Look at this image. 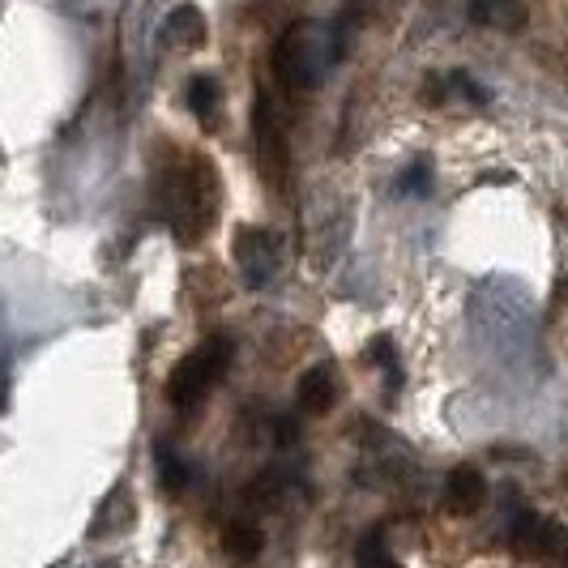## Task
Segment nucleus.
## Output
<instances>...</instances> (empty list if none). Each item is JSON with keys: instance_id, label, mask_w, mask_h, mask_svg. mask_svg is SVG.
Masks as SVG:
<instances>
[{"instance_id": "423d86ee", "label": "nucleus", "mask_w": 568, "mask_h": 568, "mask_svg": "<svg viewBox=\"0 0 568 568\" xmlns=\"http://www.w3.org/2000/svg\"><path fill=\"white\" fill-rule=\"evenodd\" d=\"M342 398V376L334 364H313V368L300 372V381H295V406H300V415H329Z\"/></svg>"}, {"instance_id": "6e6552de", "label": "nucleus", "mask_w": 568, "mask_h": 568, "mask_svg": "<svg viewBox=\"0 0 568 568\" xmlns=\"http://www.w3.org/2000/svg\"><path fill=\"white\" fill-rule=\"evenodd\" d=\"M445 500L457 517H475L487 505V479L479 466H454L445 479Z\"/></svg>"}, {"instance_id": "ddd939ff", "label": "nucleus", "mask_w": 568, "mask_h": 568, "mask_svg": "<svg viewBox=\"0 0 568 568\" xmlns=\"http://www.w3.org/2000/svg\"><path fill=\"white\" fill-rule=\"evenodd\" d=\"M219 99H223V90H219V82H214L210 73H197V78L189 82V108H193V115L205 120V124L219 112Z\"/></svg>"}, {"instance_id": "aec40b11", "label": "nucleus", "mask_w": 568, "mask_h": 568, "mask_svg": "<svg viewBox=\"0 0 568 568\" xmlns=\"http://www.w3.org/2000/svg\"><path fill=\"white\" fill-rule=\"evenodd\" d=\"M381 4H389V0H351V13H346V18L355 22V18H364V13H372V9H381Z\"/></svg>"}, {"instance_id": "f257e3e1", "label": "nucleus", "mask_w": 568, "mask_h": 568, "mask_svg": "<svg viewBox=\"0 0 568 568\" xmlns=\"http://www.w3.org/2000/svg\"><path fill=\"white\" fill-rule=\"evenodd\" d=\"M159 210L180 244H201L219 219V171L205 154H184L159 180Z\"/></svg>"}, {"instance_id": "4468645a", "label": "nucleus", "mask_w": 568, "mask_h": 568, "mask_svg": "<svg viewBox=\"0 0 568 568\" xmlns=\"http://www.w3.org/2000/svg\"><path fill=\"white\" fill-rule=\"evenodd\" d=\"M368 355L376 359V368L385 372V389L394 394L402 385V359H398V346H394V338H372V346H368Z\"/></svg>"}, {"instance_id": "6ab92c4d", "label": "nucleus", "mask_w": 568, "mask_h": 568, "mask_svg": "<svg viewBox=\"0 0 568 568\" xmlns=\"http://www.w3.org/2000/svg\"><path fill=\"white\" fill-rule=\"evenodd\" d=\"M274 432H278V445H295V440H300V424H295V419H278Z\"/></svg>"}, {"instance_id": "f8f14e48", "label": "nucleus", "mask_w": 568, "mask_h": 568, "mask_svg": "<svg viewBox=\"0 0 568 568\" xmlns=\"http://www.w3.org/2000/svg\"><path fill=\"white\" fill-rule=\"evenodd\" d=\"M223 551H227L231 560H256L261 551H265V535H261V526L256 521H227V530H223Z\"/></svg>"}, {"instance_id": "1a4fd4ad", "label": "nucleus", "mask_w": 568, "mask_h": 568, "mask_svg": "<svg viewBox=\"0 0 568 568\" xmlns=\"http://www.w3.org/2000/svg\"><path fill=\"white\" fill-rule=\"evenodd\" d=\"M163 43L171 52H193L205 43V13L197 4H175L163 18Z\"/></svg>"}, {"instance_id": "dca6fc26", "label": "nucleus", "mask_w": 568, "mask_h": 568, "mask_svg": "<svg viewBox=\"0 0 568 568\" xmlns=\"http://www.w3.org/2000/svg\"><path fill=\"white\" fill-rule=\"evenodd\" d=\"M355 560H359V568H398V560H394V556H389V547H385V535H376V530L359 539Z\"/></svg>"}, {"instance_id": "0eeeda50", "label": "nucleus", "mask_w": 568, "mask_h": 568, "mask_svg": "<svg viewBox=\"0 0 568 568\" xmlns=\"http://www.w3.org/2000/svg\"><path fill=\"white\" fill-rule=\"evenodd\" d=\"M560 535H565V526H556L551 517L521 513V517L513 521L509 542H513V551H517V556H526V560H551V551H556Z\"/></svg>"}, {"instance_id": "9b49d317", "label": "nucleus", "mask_w": 568, "mask_h": 568, "mask_svg": "<svg viewBox=\"0 0 568 568\" xmlns=\"http://www.w3.org/2000/svg\"><path fill=\"white\" fill-rule=\"evenodd\" d=\"M470 18L479 27H496V30H521L526 27V4L521 0H475L470 4Z\"/></svg>"}, {"instance_id": "f03ea898", "label": "nucleus", "mask_w": 568, "mask_h": 568, "mask_svg": "<svg viewBox=\"0 0 568 568\" xmlns=\"http://www.w3.org/2000/svg\"><path fill=\"white\" fill-rule=\"evenodd\" d=\"M334 34L321 22H295L274 43V78L291 94H308L321 85L325 69L334 64Z\"/></svg>"}, {"instance_id": "20e7f679", "label": "nucleus", "mask_w": 568, "mask_h": 568, "mask_svg": "<svg viewBox=\"0 0 568 568\" xmlns=\"http://www.w3.org/2000/svg\"><path fill=\"white\" fill-rule=\"evenodd\" d=\"M253 142L261 175L274 189H286V180H291V142H286V124L270 94H256L253 103Z\"/></svg>"}, {"instance_id": "f3484780", "label": "nucleus", "mask_w": 568, "mask_h": 568, "mask_svg": "<svg viewBox=\"0 0 568 568\" xmlns=\"http://www.w3.org/2000/svg\"><path fill=\"white\" fill-rule=\"evenodd\" d=\"M398 189L406 197H424L432 193V163H410V168L398 175Z\"/></svg>"}, {"instance_id": "a211bd4d", "label": "nucleus", "mask_w": 568, "mask_h": 568, "mask_svg": "<svg viewBox=\"0 0 568 568\" xmlns=\"http://www.w3.org/2000/svg\"><path fill=\"white\" fill-rule=\"evenodd\" d=\"M449 82H454V85H457V94H466L470 103H487V90H484L479 82H475V78H466V73H454Z\"/></svg>"}, {"instance_id": "9d476101", "label": "nucleus", "mask_w": 568, "mask_h": 568, "mask_svg": "<svg viewBox=\"0 0 568 568\" xmlns=\"http://www.w3.org/2000/svg\"><path fill=\"white\" fill-rule=\"evenodd\" d=\"M295 496H304V487L295 484L286 470H270V475H261V479L248 487V500L261 505V509H286Z\"/></svg>"}, {"instance_id": "39448f33", "label": "nucleus", "mask_w": 568, "mask_h": 568, "mask_svg": "<svg viewBox=\"0 0 568 568\" xmlns=\"http://www.w3.org/2000/svg\"><path fill=\"white\" fill-rule=\"evenodd\" d=\"M235 265L248 291L274 283L278 265H283V240L270 227H240L235 231Z\"/></svg>"}, {"instance_id": "2eb2a0df", "label": "nucleus", "mask_w": 568, "mask_h": 568, "mask_svg": "<svg viewBox=\"0 0 568 568\" xmlns=\"http://www.w3.org/2000/svg\"><path fill=\"white\" fill-rule=\"evenodd\" d=\"M159 479H163L168 491H184L193 484V466L184 457H175L171 449H159Z\"/></svg>"}, {"instance_id": "7ed1b4c3", "label": "nucleus", "mask_w": 568, "mask_h": 568, "mask_svg": "<svg viewBox=\"0 0 568 568\" xmlns=\"http://www.w3.org/2000/svg\"><path fill=\"white\" fill-rule=\"evenodd\" d=\"M231 355H235V342L227 334H214V338H205L197 351H189L175 372L168 376V398L171 406H180V410H189V406H197L231 368Z\"/></svg>"}]
</instances>
